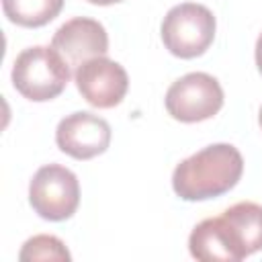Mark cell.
I'll return each mask as SVG.
<instances>
[{
	"label": "cell",
	"mask_w": 262,
	"mask_h": 262,
	"mask_svg": "<svg viewBox=\"0 0 262 262\" xmlns=\"http://www.w3.org/2000/svg\"><path fill=\"white\" fill-rule=\"evenodd\" d=\"M244 174V158L231 143H213L182 160L172 172V188L182 201H209L229 192Z\"/></svg>",
	"instance_id": "6da1fadb"
},
{
	"label": "cell",
	"mask_w": 262,
	"mask_h": 262,
	"mask_svg": "<svg viewBox=\"0 0 262 262\" xmlns=\"http://www.w3.org/2000/svg\"><path fill=\"white\" fill-rule=\"evenodd\" d=\"M10 78L16 92L27 100L47 102L66 90L70 66L51 45H33L16 55Z\"/></svg>",
	"instance_id": "7a4b0ae2"
},
{
	"label": "cell",
	"mask_w": 262,
	"mask_h": 262,
	"mask_svg": "<svg viewBox=\"0 0 262 262\" xmlns=\"http://www.w3.org/2000/svg\"><path fill=\"white\" fill-rule=\"evenodd\" d=\"M217 20L205 4L182 2L172 6L160 27L164 47L180 57L192 59L203 55L215 39Z\"/></svg>",
	"instance_id": "3957f363"
},
{
	"label": "cell",
	"mask_w": 262,
	"mask_h": 262,
	"mask_svg": "<svg viewBox=\"0 0 262 262\" xmlns=\"http://www.w3.org/2000/svg\"><path fill=\"white\" fill-rule=\"evenodd\" d=\"M29 203L45 221H66L80 205L78 176L59 164L41 166L29 184Z\"/></svg>",
	"instance_id": "277c9868"
},
{
	"label": "cell",
	"mask_w": 262,
	"mask_h": 262,
	"mask_svg": "<svg viewBox=\"0 0 262 262\" xmlns=\"http://www.w3.org/2000/svg\"><path fill=\"white\" fill-rule=\"evenodd\" d=\"M166 111L180 123H201L215 117L223 106V88L207 72H190L170 84Z\"/></svg>",
	"instance_id": "5b68a950"
},
{
	"label": "cell",
	"mask_w": 262,
	"mask_h": 262,
	"mask_svg": "<svg viewBox=\"0 0 262 262\" xmlns=\"http://www.w3.org/2000/svg\"><path fill=\"white\" fill-rule=\"evenodd\" d=\"M74 82L82 98L96 108H113L121 104L129 88L125 68L106 55L84 61L74 72Z\"/></svg>",
	"instance_id": "8992f818"
},
{
	"label": "cell",
	"mask_w": 262,
	"mask_h": 262,
	"mask_svg": "<svg viewBox=\"0 0 262 262\" xmlns=\"http://www.w3.org/2000/svg\"><path fill=\"white\" fill-rule=\"evenodd\" d=\"M55 143L74 160H92L108 149L111 125L94 113L76 111L57 123Z\"/></svg>",
	"instance_id": "52a82bcc"
},
{
	"label": "cell",
	"mask_w": 262,
	"mask_h": 262,
	"mask_svg": "<svg viewBox=\"0 0 262 262\" xmlns=\"http://www.w3.org/2000/svg\"><path fill=\"white\" fill-rule=\"evenodd\" d=\"M51 47L68 61L70 68L78 70L84 61L106 55L108 35L98 20L88 16H74L53 33Z\"/></svg>",
	"instance_id": "ba28073f"
},
{
	"label": "cell",
	"mask_w": 262,
	"mask_h": 262,
	"mask_svg": "<svg viewBox=\"0 0 262 262\" xmlns=\"http://www.w3.org/2000/svg\"><path fill=\"white\" fill-rule=\"evenodd\" d=\"M221 219L242 260L262 250V205L239 201L225 209Z\"/></svg>",
	"instance_id": "9c48e42d"
},
{
	"label": "cell",
	"mask_w": 262,
	"mask_h": 262,
	"mask_svg": "<svg viewBox=\"0 0 262 262\" xmlns=\"http://www.w3.org/2000/svg\"><path fill=\"white\" fill-rule=\"evenodd\" d=\"M188 252L201 262H239L221 215L207 217L192 227L188 235Z\"/></svg>",
	"instance_id": "30bf717a"
},
{
	"label": "cell",
	"mask_w": 262,
	"mask_h": 262,
	"mask_svg": "<svg viewBox=\"0 0 262 262\" xmlns=\"http://www.w3.org/2000/svg\"><path fill=\"white\" fill-rule=\"evenodd\" d=\"M61 8L63 0H2L6 18L27 29H37L51 23Z\"/></svg>",
	"instance_id": "8fae6325"
},
{
	"label": "cell",
	"mask_w": 262,
	"mask_h": 262,
	"mask_svg": "<svg viewBox=\"0 0 262 262\" xmlns=\"http://www.w3.org/2000/svg\"><path fill=\"white\" fill-rule=\"evenodd\" d=\"M18 260L20 262H33V260H59V262H68L72 260L70 250L66 248V244L55 237V235H47V233H39L29 237L20 252H18Z\"/></svg>",
	"instance_id": "7c38bea8"
},
{
	"label": "cell",
	"mask_w": 262,
	"mask_h": 262,
	"mask_svg": "<svg viewBox=\"0 0 262 262\" xmlns=\"http://www.w3.org/2000/svg\"><path fill=\"white\" fill-rule=\"evenodd\" d=\"M256 66H258V70L262 74V33L256 39Z\"/></svg>",
	"instance_id": "4fadbf2b"
},
{
	"label": "cell",
	"mask_w": 262,
	"mask_h": 262,
	"mask_svg": "<svg viewBox=\"0 0 262 262\" xmlns=\"http://www.w3.org/2000/svg\"><path fill=\"white\" fill-rule=\"evenodd\" d=\"M90 4H98V6H111V4H117V2H123V0H86Z\"/></svg>",
	"instance_id": "5bb4252c"
},
{
	"label": "cell",
	"mask_w": 262,
	"mask_h": 262,
	"mask_svg": "<svg viewBox=\"0 0 262 262\" xmlns=\"http://www.w3.org/2000/svg\"><path fill=\"white\" fill-rule=\"evenodd\" d=\"M258 123H260V127H262V106H260V115H258Z\"/></svg>",
	"instance_id": "9a60e30c"
}]
</instances>
